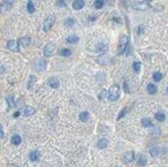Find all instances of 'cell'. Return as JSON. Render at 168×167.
Listing matches in <instances>:
<instances>
[{
	"label": "cell",
	"instance_id": "1",
	"mask_svg": "<svg viewBox=\"0 0 168 167\" xmlns=\"http://www.w3.org/2000/svg\"><path fill=\"white\" fill-rule=\"evenodd\" d=\"M108 99L110 101H116L120 97V87L118 85H112L108 91Z\"/></svg>",
	"mask_w": 168,
	"mask_h": 167
},
{
	"label": "cell",
	"instance_id": "2",
	"mask_svg": "<svg viewBox=\"0 0 168 167\" xmlns=\"http://www.w3.org/2000/svg\"><path fill=\"white\" fill-rule=\"evenodd\" d=\"M128 43H129V39L126 35L122 36L121 39H120V43H119V49H118V54L119 55H122L125 53L127 46H128Z\"/></svg>",
	"mask_w": 168,
	"mask_h": 167
},
{
	"label": "cell",
	"instance_id": "3",
	"mask_svg": "<svg viewBox=\"0 0 168 167\" xmlns=\"http://www.w3.org/2000/svg\"><path fill=\"white\" fill-rule=\"evenodd\" d=\"M132 8L137 9V10H145L149 8V3L147 1H136L132 3Z\"/></svg>",
	"mask_w": 168,
	"mask_h": 167
},
{
	"label": "cell",
	"instance_id": "4",
	"mask_svg": "<svg viewBox=\"0 0 168 167\" xmlns=\"http://www.w3.org/2000/svg\"><path fill=\"white\" fill-rule=\"evenodd\" d=\"M55 49H56L55 43H54V42H49V43L44 46V50H43L44 56H46V57L52 56V55L54 54V52H55Z\"/></svg>",
	"mask_w": 168,
	"mask_h": 167
},
{
	"label": "cell",
	"instance_id": "5",
	"mask_svg": "<svg viewBox=\"0 0 168 167\" xmlns=\"http://www.w3.org/2000/svg\"><path fill=\"white\" fill-rule=\"evenodd\" d=\"M46 66H47V63L45 62L43 59H38V60L35 62V65H34L35 69H36L37 71H39V72H43V71L46 69Z\"/></svg>",
	"mask_w": 168,
	"mask_h": 167
},
{
	"label": "cell",
	"instance_id": "6",
	"mask_svg": "<svg viewBox=\"0 0 168 167\" xmlns=\"http://www.w3.org/2000/svg\"><path fill=\"white\" fill-rule=\"evenodd\" d=\"M54 22H55V18L54 17H50V18H47L45 22H44V25H43V30L45 31V32H47V31H50L51 30V28L53 27V25H54Z\"/></svg>",
	"mask_w": 168,
	"mask_h": 167
},
{
	"label": "cell",
	"instance_id": "7",
	"mask_svg": "<svg viewBox=\"0 0 168 167\" xmlns=\"http://www.w3.org/2000/svg\"><path fill=\"white\" fill-rule=\"evenodd\" d=\"M133 160H134V152L130 151V152H128V153L125 154V156H124V162L126 164H129V163L133 162Z\"/></svg>",
	"mask_w": 168,
	"mask_h": 167
},
{
	"label": "cell",
	"instance_id": "8",
	"mask_svg": "<svg viewBox=\"0 0 168 167\" xmlns=\"http://www.w3.org/2000/svg\"><path fill=\"white\" fill-rule=\"evenodd\" d=\"M7 47L10 51H14V52H18L19 51V44H18V42L15 41V40H8L7 41Z\"/></svg>",
	"mask_w": 168,
	"mask_h": 167
},
{
	"label": "cell",
	"instance_id": "9",
	"mask_svg": "<svg viewBox=\"0 0 168 167\" xmlns=\"http://www.w3.org/2000/svg\"><path fill=\"white\" fill-rule=\"evenodd\" d=\"M84 5H85L84 0H75V1H73V3H72V7H73L74 9H76V10L82 9V8L84 7Z\"/></svg>",
	"mask_w": 168,
	"mask_h": 167
},
{
	"label": "cell",
	"instance_id": "10",
	"mask_svg": "<svg viewBox=\"0 0 168 167\" xmlns=\"http://www.w3.org/2000/svg\"><path fill=\"white\" fill-rule=\"evenodd\" d=\"M35 114V108H33L32 106H26L24 111H23V115L26 116V117H29V116H32Z\"/></svg>",
	"mask_w": 168,
	"mask_h": 167
},
{
	"label": "cell",
	"instance_id": "11",
	"mask_svg": "<svg viewBox=\"0 0 168 167\" xmlns=\"http://www.w3.org/2000/svg\"><path fill=\"white\" fill-rule=\"evenodd\" d=\"M19 45L20 46H23V47H27L29 44H30V38L28 37H22L19 39Z\"/></svg>",
	"mask_w": 168,
	"mask_h": 167
},
{
	"label": "cell",
	"instance_id": "12",
	"mask_svg": "<svg viewBox=\"0 0 168 167\" xmlns=\"http://www.w3.org/2000/svg\"><path fill=\"white\" fill-rule=\"evenodd\" d=\"M49 85H50V87H51V88L57 89V88H59L60 83H59V81H58L57 79L52 77V79H50V80H49Z\"/></svg>",
	"mask_w": 168,
	"mask_h": 167
},
{
	"label": "cell",
	"instance_id": "13",
	"mask_svg": "<svg viewBox=\"0 0 168 167\" xmlns=\"http://www.w3.org/2000/svg\"><path fill=\"white\" fill-rule=\"evenodd\" d=\"M107 45L105 44V43H98L97 45H96V51L97 52H99V53H104L107 51Z\"/></svg>",
	"mask_w": 168,
	"mask_h": 167
},
{
	"label": "cell",
	"instance_id": "14",
	"mask_svg": "<svg viewBox=\"0 0 168 167\" xmlns=\"http://www.w3.org/2000/svg\"><path fill=\"white\" fill-rule=\"evenodd\" d=\"M108 146V140L106 138H101L98 142H97V146L99 148H105L106 146Z\"/></svg>",
	"mask_w": 168,
	"mask_h": 167
},
{
	"label": "cell",
	"instance_id": "15",
	"mask_svg": "<svg viewBox=\"0 0 168 167\" xmlns=\"http://www.w3.org/2000/svg\"><path fill=\"white\" fill-rule=\"evenodd\" d=\"M29 158H30V160H31V161L35 162V161H37V160L39 159V153H38V152H36V151H33V152H31V153H30Z\"/></svg>",
	"mask_w": 168,
	"mask_h": 167
},
{
	"label": "cell",
	"instance_id": "16",
	"mask_svg": "<svg viewBox=\"0 0 168 167\" xmlns=\"http://www.w3.org/2000/svg\"><path fill=\"white\" fill-rule=\"evenodd\" d=\"M11 4H13V2H8V1H5L4 3H2V5H1V13H4V11L8 10L11 7Z\"/></svg>",
	"mask_w": 168,
	"mask_h": 167
},
{
	"label": "cell",
	"instance_id": "17",
	"mask_svg": "<svg viewBox=\"0 0 168 167\" xmlns=\"http://www.w3.org/2000/svg\"><path fill=\"white\" fill-rule=\"evenodd\" d=\"M21 142H22L21 136H19V135H14V136L11 137V144H13V145H15V146H19Z\"/></svg>",
	"mask_w": 168,
	"mask_h": 167
},
{
	"label": "cell",
	"instance_id": "18",
	"mask_svg": "<svg viewBox=\"0 0 168 167\" xmlns=\"http://www.w3.org/2000/svg\"><path fill=\"white\" fill-rule=\"evenodd\" d=\"M67 42L68 43H77L79 40H80V38H79V36H76V35H71V36H68L67 37Z\"/></svg>",
	"mask_w": 168,
	"mask_h": 167
},
{
	"label": "cell",
	"instance_id": "19",
	"mask_svg": "<svg viewBox=\"0 0 168 167\" xmlns=\"http://www.w3.org/2000/svg\"><path fill=\"white\" fill-rule=\"evenodd\" d=\"M141 124H142L143 127H146V128H153L154 127L153 123L151 122L149 119H142L141 120Z\"/></svg>",
	"mask_w": 168,
	"mask_h": 167
},
{
	"label": "cell",
	"instance_id": "20",
	"mask_svg": "<svg viewBox=\"0 0 168 167\" xmlns=\"http://www.w3.org/2000/svg\"><path fill=\"white\" fill-rule=\"evenodd\" d=\"M147 92L149 94H155L157 92V87L154 84H148V86H147Z\"/></svg>",
	"mask_w": 168,
	"mask_h": 167
},
{
	"label": "cell",
	"instance_id": "21",
	"mask_svg": "<svg viewBox=\"0 0 168 167\" xmlns=\"http://www.w3.org/2000/svg\"><path fill=\"white\" fill-rule=\"evenodd\" d=\"M155 119L159 122H164L165 121V115L163 112H157L155 115Z\"/></svg>",
	"mask_w": 168,
	"mask_h": 167
},
{
	"label": "cell",
	"instance_id": "22",
	"mask_svg": "<svg viewBox=\"0 0 168 167\" xmlns=\"http://www.w3.org/2000/svg\"><path fill=\"white\" fill-rule=\"evenodd\" d=\"M27 10H28L29 14H33L35 11V6H34V4L31 1H29L27 3Z\"/></svg>",
	"mask_w": 168,
	"mask_h": 167
},
{
	"label": "cell",
	"instance_id": "23",
	"mask_svg": "<svg viewBox=\"0 0 168 167\" xmlns=\"http://www.w3.org/2000/svg\"><path fill=\"white\" fill-rule=\"evenodd\" d=\"M74 23H75V21H74V19H72V18H68V19H66L65 20V22H64V25L66 26V27H72L73 25H74Z\"/></svg>",
	"mask_w": 168,
	"mask_h": 167
},
{
	"label": "cell",
	"instance_id": "24",
	"mask_svg": "<svg viewBox=\"0 0 168 167\" xmlns=\"http://www.w3.org/2000/svg\"><path fill=\"white\" fill-rule=\"evenodd\" d=\"M88 119H89V112L88 111H83V112L80 114V120L82 122H86Z\"/></svg>",
	"mask_w": 168,
	"mask_h": 167
},
{
	"label": "cell",
	"instance_id": "25",
	"mask_svg": "<svg viewBox=\"0 0 168 167\" xmlns=\"http://www.w3.org/2000/svg\"><path fill=\"white\" fill-rule=\"evenodd\" d=\"M162 77H163V75H162V73L161 72H155L154 74H153V79H154V81L155 82H160L161 80H162Z\"/></svg>",
	"mask_w": 168,
	"mask_h": 167
},
{
	"label": "cell",
	"instance_id": "26",
	"mask_svg": "<svg viewBox=\"0 0 168 167\" xmlns=\"http://www.w3.org/2000/svg\"><path fill=\"white\" fill-rule=\"evenodd\" d=\"M147 162V158H146V156H140V158L138 159V165L139 166H146Z\"/></svg>",
	"mask_w": 168,
	"mask_h": 167
},
{
	"label": "cell",
	"instance_id": "27",
	"mask_svg": "<svg viewBox=\"0 0 168 167\" xmlns=\"http://www.w3.org/2000/svg\"><path fill=\"white\" fill-rule=\"evenodd\" d=\"M159 153H160V150L158 147H153L151 151H149V154L153 156V157H157L159 156Z\"/></svg>",
	"mask_w": 168,
	"mask_h": 167
},
{
	"label": "cell",
	"instance_id": "28",
	"mask_svg": "<svg viewBox=\"0 0 168 167\" xmlns=\"http://www.w3.org/2000/svg\"><path fill=\"white\" fill-rule=\"evenodd\" d=\"M60 55L63 56V57H69V56L71 55V52H70V50H68V49H63V50L60 52Z\"/></svg>",
	"mask_w": 168,
	"mask_h": 167
},
{
	"label": "cell",
	"instance_id": "29",
	"mask_svg": "<svg viewBox=\"0 0 168 167\" xmlns=\"http://www.w3.org/2000/svg\"><path fill=\"white\" fill-rule=\"evenodd\" d=\"M103 5H104V2H103V1H101V0H96V1L94 2V6H95V8H101Z\"/></svg>",
	"mask_w": 168,
	"mask_h": 167
},
{
	"label": "cell",
	"instance_id": "30",
	"mask_svg": "<svg viewBox=\"0 0 168 167\" xmlns=\"http://www.w3.org/2000/svg\"><path fill=\"white\" fill-rule=\"evenodd\" d=\"M140 68H141V64H140L139 62L133 63V69H134V71L139 72V71H140Z\"/></svg>",
	"mask_w": 168,
	"mask_h": 167
},
{
	"label": "cell",
	"instance_id": "31",
	"mask_svg": "<svg viewBox=\"0 0 168 167\" xmlns=\"http://www.w3.org/2000/svg\"><path fill=\"white\" fill-rule=\"evenodd\" d=\"M6 101L8 102L9 106H11V107L15 105V101H14V97H13V96H8V97L6 98Z\"/></svg>",
	"mask_w": 168,
	"mask_h": 167
},
{
	"label": "cell",
	"instance_id": "32",
	"mask_svg": "<svg viewBox=\"0 0 168 167\" xmlns=\"http://www.w3.org/2000/svg\"><path fill=\"white\" fill-rule=\"evenodd\" d=\"M106 94H107V93H106V91H105V90H101V91H100V93H99V99H100V100H101V99H103V97L106 96Z\"/></svg>",
	"mask_w": 168,
	"mask_h": 167
},
{
	"label": "cell",
	"instance_id": "33",
	"mask_svg": "<svg viewBox=\"0 0 168 167\" xmlns=\"http://www.w3.org/2000/svg\"><path fill=\"white\" fill-rule=\"evenodd\" d=\"M30 79H31V83H29V89L32 87V84L35 82V76H34V75H31Z\"/></svg>",
	"mask_w": 168,
	"mask_h": 167
},
{
	"label": "cell",
	"instance_id": "34",
	"mask_svg": "<svg viewBox=\"0 0 168 167\" xmlns=\"http://www.w3.org/2000/svg\"><path fill=\"white\" fill-rule=\"evenodd\" d=\"M125 112H126V108H124V109H123V110L121 111V114H120V116L118 117V120H120V119H121V118H122V117H123V116L125 115Z\"/></svg>",
	"mask_w": 168,
	"mask_h": 167
},
{
	"label": "cell",
	"instance_id": "35",
	"mask_svg": "<svg viewBox=\"0 0 168 167\" xmlns=\"http://www.w3.org/2000/svg\"><path fill=\"white\" fill-rule=\"evenodd\" d=\"M4 136V132H3V128H2V125L0 124V138H2Z\"/></svg>",
	"mask_w": 168,
	"mask_h": 167
},
{
	"label": "cell",
	"instance_id": "36",
	"mask_svg": "<svg viewBox=\"0 0 168 167\" xmlns=\"http://www.w3.org/2000/svg\"><path fill=\"white\" fill-rule=\"evenodd\" d=\"M58 6H65V2L64 1H57Z\"/></svg>",
	"mask_w": 168,
	"mask_h": 167
},
{
	"label": "cell",
	"instance_id": "37",
	"mask_svg": "<svg viewBox=\"0 0 168 167\" xmlns=\"http://www.w3.org/2000/svg\"><path fill=\"white\" fill-rule=\"evenodd\" d=\"M89 20H91V21L93 22L96 20V18H95V17H89Z\"/></svg>",
	"mask_w": 168,
	"mask_h": 167
},
{
	"label": "cell",
	"instance_id": "38",
	"mask_svg": "<svg viewBox=\"0 0 168 167\" xmlns=\"http://www.w3.org/2000/svg\"><path fill=\"white\" fill-rule=\"evenodd\" d=\"M19 115H20V112H19V111H18V112H17V114H16V115H15V117H18V116H19Z\"/></svg>",
	"mask_w": 168,
	"mask_h": 167
},
{
	"label": "cell",
	"instance_id": "39",
	"mask_svg": "<svg viewBox=\"0 0 168 167\" xmlns=\"http://www.w3.org/2000/svg\"><path fill=\"white\" fill-rule=\"evenodd\" d=\"M167 93H168V88H167Z\"/></svg>",
	"mask_w": 168,
	"mask_h": 167
}]
</instances>
